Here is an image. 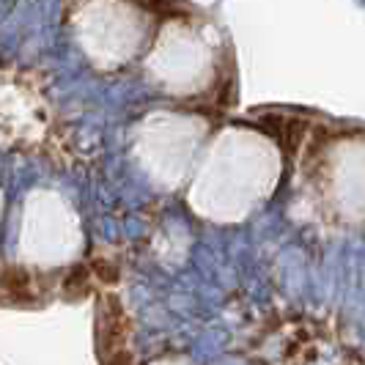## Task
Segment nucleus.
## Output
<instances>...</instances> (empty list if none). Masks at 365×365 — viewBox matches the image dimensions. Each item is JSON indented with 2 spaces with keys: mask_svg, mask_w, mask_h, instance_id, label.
Here are the masks:
<instances>
[{
  "mask_svg": "<svg viewBox=\"0 0 365 365\" xmlns=\"http://www.w3.org/2000/svg\"><path fill=\"white\" fill-rule=\"evenodd\" d=\"M132 335V319L127 308L115 294H108L99 299V313H96V344H99V357L110 351L127 349V341Z\"/></svg>",
  "mask_w": 365,
  "mask_h": 365,
  "instance_id": "obj_1",
  "label": "nucleus"
},
{
  "mask_svg": "<svg viewBox=\"0 0 365 365\" xmlns=\"http://www.w3.org/2000/svg\"><path fill=\"white\" fill-rule=\"evenodd\" d=\"M0 289L14 302H34L36 299L31 292V272L25 267H17V264H9L0 269Z\"/></svg>",
  "mask_w": 365,
  "mask_h": 365,
  "instance_id": "obj_2",
  "label": "nucleus"
},
{
  "mask_svg": "<svg viewBox=\"0 0 365 365\" xmlns=\"http://www.w3.org/2000/svg\"><path fill=\"white\" fill-rule=\"evenodd\" d=\"M61 292L69 299H80V297H86V294L91 292V272H88V267H83V264L72 267L69 272L63 274Z\"/></svg>",
  "mask_w": 365,
  "mask_h": 365,
  "instance_id": "obj_3",
  "label": "nucleus"
},
{
  "mask_svg": "<svg viewBox=\"0 0 365 365\" xmlns=\"http://www.w3.org/2000/svg\"><path fill=\"white\" fill-rule=\"evenodd\" d=\"M305 135H308V121H302V118H286L283 121V132H280V140H283V146L289 154H297L299 146H302V140H305Z\"/></svg>",
  "mask_w": 365,
  "mask_h": 365,
  "instance_id": "obj_4",
  "label": "nucleus"
},
{
  "mask_svg": "<svg viewBox=\"0 0 365 365\" xmlns=\"http://www.w3.org/2000/svg\"><path fill=\"white\" fill-rule=\"evenodd\" d=\"M88 272L96 274L105 286H115V283L121 280V269H118V264H115V261H110V258H96L91 267H88Z\"/></svg>",
  "mask_w": 365,
  "mask_h": 365,
  "instance_id": "obj_5",
  "label": "nucleus"
},
{
  "mask_svg": "<svg viewBox=\"0 0 365 365\" xmlns=\"http://www.w3.org/2000/svg\"><path fill=\"white\" fill-rule=\"evenodd\" d=\"M283 115H277V113H267V115H261L258 118V127H261V132H267L269 138H274V140H280V132H283Z\"/></svg>",
  "mask_w": 365,
  "mask_h": 365,
  "instance_id": "obj_6",
  "label": "nucleus"
},
{
  "mask_svg": "<svg viewBox=\"0 0 365 365\" xmlns=\"http://www.w3.org/2000/svg\"><path fill=\"white\" fill-rule=\"evenodd\" d=\"M102 365H135L132 363V351L129 349H118V351H110L102 357Z\"/></svg>",
  "mask_w": 365,
  "mask_h": 365,
  "instance_id": "obj_7",
  "label": "nucleus"
}]
</instances>
